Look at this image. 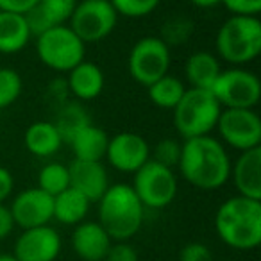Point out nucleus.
<instances>
[{"instance_id":"obj_20","label":"nucleus","mask_w":261,"mask_h":261,"mask_svg":"<svg viewBox=\"0 0 261 261\" xmlns=\"http://www.w3.org/2000/svg\"><path fill=\"white\" fill-rule=\"evenodd\" d=\"M222 66L220 61L211 52H193L185 65V75L190 83V88H199V90H211L217 77L220 75Z\"/></svg>"},{"instance_id":"obj_22","label":"nucleus","mask_w":261,"mask_h":261,"mask_svg":"<svg viewBox=\"0 0 261 261\" xmlns=\"http://www.w3.org/2000/svg\"><path fill=\"white\" fill-rule=\"evenodd\" d=\"M23 143L33 156L48 158L54 156L61 149L63 140L54 122H34L27 127L23 135Z\"/></svg>"},{"instance_id":"obj_25","label":"nucleus","mask_w":261,"mask_h":261,"mask_svg":"<svg viewBox=\"0 0 261 261\" xmlns=\"http://www.w3.org/2000/svg\"><path fill=\"white\" fill-rule=\"evenodd\" d=\"M147 91H149V97L154 106L161 109H174L185 95L186 86L179 77L167 73L161 79H158L156 83L147 86Z\"/></svg>"},{"instance_id":"obj_7","label":"nucleus","mask_w":261,"mask_h":261,"mask_svg":"<svg viewBox=\"0 0 261 261\" xmlns=\"http://www.w3.org/2000/svg\"><path fill=\"white\" fill-rule=\"evenodd\" d=\"M210 91L222 109H254L261 98V83L252 72L232 66L222 70Z\"/></svg>"},{"instance_id":"obj_16","label":"nucleus","mask_w":261,"mask_h":261,"mask_svg":"<svg viewBox=\"0 0 261 261\" xmlns=\"http://www.w3.org/2000/svg\"><path fill=\"white\" fill-rule=\"evenodd\" d=\"M79 0H38V4L25 13V22L33 36H40L52 27L65 25L72 16Z\"/></svg>"},{"instance_id":"obj_23","label":"nucleus","mask_w":261,"mask_h":261,"mask_svg":"<svg viewBox=\"0 0 261 261\" xmlns=\"http://www.w3.org/2000/svg\"><path fill=\"white\" fill-rule=\"evenodd\" d=\"M108 142L109 136L104 129L93 125H86L84 129H81L75 136L72 138V142L68 143L72 147L75 160L81 161H102L106 158V150H108Z\"/></svg>"},{"instance_id":"obj_37","label":"nucleus","mask_w":261,"mask_h":261,"mask_svg":"<svg viewBox=\"0 0 261 261\" xmlns=\"http://www.w3.org/2000/svg\"><path fill=\"white\" fill-rule=\"evenodd\" d=\"M15 229V222H13L11 211L6 207L4 204H0V240L8 238Z\"/></svg>"},{"instance_id":"obj_28","label":"nucleus","mask_w":261,"mask_h":261,"mask_svg":"<svg viewBox=\"0 0 261 261\" xmlns=\"http://www.w3.org/2000/svg\"><path fill=\"white\" fill-rule=\"evenodd\" d=\"M22 77L13 68H0V109L15 104L22 95Z\"/></svg>"},{"instance_id":"obj_9","label":"nucleus","mask_w":261,"mask_h":261,"mask_svg":"<svg viewBox=\"0 0 261 261\" xmlns=\"http://www.w3.org/2000/svg\"><path fill=\"white\" fill-rule=\"evenodd\" d=\"M127 68L130 77L142 86H150L168 73L170 47L160 36L140 38L129 52Z\"/></svg>"},{"instance_id":"obj_31","label":"nucleus","mask_w":261,"mask_h":261,"mask_svg":"<svg viewBox=\"0 0 261 261\" xmlns=\"http://www.w3.org/2000/svg\"><path fill=\"white\" fill-rule=\"evenodd\" d=\"M192 22H188V20H185V18H172L170 22L165 25V33H163V36H161V40L165 41V43L170 47V45H181L182 41V38H181V31L182 33H186V34H192Z\"/></svg>"},{"instance_id":"obj_39","label":"nucleus","mask_w":261,"mask_h":261,"mask_svg":"<svg viewBox=\"0 0 261 261\" xmlns=\"http://www.w3.org/2000/svg\"><path fill=\"white\" fill-rule=\"evenodd\" d=\"M0 261H18L13 254H0Z\"/></svg>"},{"instance_id":"obj_3","label":"nucleus","mask_w":261,"mask_h":261,"mask_svg":"<svg viewBox=\"0 0 261 261\" xmlns=\"http://www.w3.org/2000/svg\"><path fill=\"white\" fill-rule=\"evenodd\" d=\"M145 207L130 185H113L98 200V224L115 242H127L142 229Z\"/></svg>"},{"instance_id":"obj_36","label":"nucleus","mask_w":261,"mask_h":261,"mask_svg":"<svg viewBox=\"0 0 261 261\" xmlns=\"http://www.w3.org/2000/svg\"><path fill=\"white\" fill-rule=\"evenodd\" d=\"M13 186H15V179H13L11 172L0 167V204H4V200L11 195Z\"/></svg>"},{"instance_id":"obj_6","label":"nucleus","mask_w":261,"mask_h":261,"mask_svg":"<svg viewBox=\"0 0 261 261\" xmlns=\"http://www.w3.org/2000/svg\"><path fill=\"white\" fill-rule=\"evenodd\" d=\"M36 52L45 66L68 73L84 61L86 45L68 25H58L36 36Z\"/></svg>"},{"instance_id":"obj_40","label":"nucleus","mask_w":261,"mask_h":261,"mask_svg":"<svg viewBox=\"0 0 261 261\" xmlns=\"http://www.w3.org/2000/svg\"><path fill=\"white\" fill-rule=\"evenodd\" d=\"M225 261H229V259H225Z\"/></svg>"},{"instance_id":"obj_26","label":"nucleus","mask_w":261,"mask_h":261,"mask_svg":"<svg viewBox=\"0 0 261 261\" xmlns=\"http://www.w3.org/2000/svg\"><path fill=\"white\" fill-rule=\"evenodd\" d=\"M90 123H91V118L86 113V109L81 104H77V102H70V104H65L59 109L54 125L58 127L63 143H70L73 136H75L81 129L90 125Z\"/></svg>"},{"instance_id":"obj_4","label":"nucleus","mask_w":261,"mask_h":261,"mask_svg":"<svg viewBox=\"0 0 261 261\" xmlns=\"http://www.w3.org/2000/svg\"><path fill=\"white\" fill-rule=\"evenodd\" d=\"M217 52L232 66L254 61L261 52V22L257 16L231 15L217 33Z\"/></svg>"},{"instance_id":"obj_11","label":"nucleus","mask_w":261,"mask_h":261,"mask_svg":"<svg viewBox=\"0 0 261 261\" xmlns=\"http://www.w3.org/2000/svg\"><path fill=\"white\" fill-rule=\"evenodd\" d=\"M217 129L222 142L240 152L261 147V118L254 109H222Z\"/></svg>"},{"instance_id":"obj_18","label":"nucleus","mask_w":261,"mask_h":261,"mask_svg":"<svg viewBox=\"0 0 261 261\" xmlns=\"http://www.w3.org/2000/svg\"><path fill=\"white\" fill-rule=\"evenodd\" d=\"M231 175L238 195L261 200V147L243 150L231 165Z\"/></svg>"},{"instance_id":"obj_34","label":"nucleus","mask_w":261,"mask_h":261,"mask_svg":"<svg viewBox=\"0 0 261 261\" xmlns=\"http://www.w3.org/2000/svg\"><path fill=\"white\" fill-rule=\"evenodd\" d=\"M104 261H138V252L130 243L115 242L109 247Z\"/></svg>"},{"instance_id":"obj_2","label":"nucleus","mask_w":261,"mask_h":261,"mask_svg":"<svg viewBox=\"0 0 261 261\" xmlns=\"http://www.w3.org/2000/svg\"><path fill=\"white\" fill-rule=\"evenodd\" d=\"M215 229L225 245L252 250L261 243V200L236 195L220 204L215 215Z\"/></svg>"},{"instance_id":"obj_14","label":"nucleus","mask_w":261,"mask_h":261,"mask_svg":"<svg viewBox=\"0 0 261 261\" xmlns=\"http://www.w3.org/2000/svg\"><path fill=\"white\" fill-rule=\"evenodd\" d=\"M61 252V236L50 225L23 229L13 256L18 261H56Z\"/></svg>"},{"instance_id":"obj_8","label":"nucleus","mask_w":261,"mask_h":261,"mask_svg":"<svg viewBox=\"0 0 261 261\" xmlns=\"http://www.w3.org/2000/svg\"><path fill=\"white\" fill-rule=\"evenodd\" d=\"M130 186L145 210H163L170 206L177 195V177L174 170L154 160H149L135 172V182Z\"/></svg>"},{"instance_id":"obj_12","label":"nucleus","mask_w":261,"mask_h":261,"mask_svg":"<svg viewBox=\"0 0 261 261\" xmlns=\"http://www.w3.org/2000/svg\"><path fill=\"white\" fill-rule=\"evenodd\" d=\"M9 211L15 225L22 227V231L48 225V222L54 218V197L45 193L38 186L27 188L15 197Z\"/></svg>"},{"instance_id":"obj_19","label":"nucleus","mask_w":261,"mask_h":261,"mask_svg":"<svg viewBox=\"0 0 261 261\" xmlns=\"http://www.w3.org/2000/svg\"><path fill=\"white\" fill-rule=\"evenodd\" d=\"M104 72L91 61H81L68 72L66 86L68 91L79 100H93L104 91Z\"/></svg>"},{"instance_id":"obj_21","label":"nucleus","mask_w":261,"mask_h":261,"mask_svg":"<svg viewBox=\"0 0 261 261\" xmlns=\"http://www.w3.org/2000/svg\"><path fill=\"white\" fill-rule=\"evenodd\" d=\"M31 34L25 16L18 13L0 11V52L2 54H16L29 45Z\"/></svg>"},{"instance_id":"obj_29","label":"nucleus","mask_w":261,"mask_h":261,"mask_svg":"<svg viewBox=\"0 0 261 261\" xmlns=\"http://www.w3.org/2000/svg\"><path fill=\"white\" fill-rule=\"evenodd\" d=\"M115 8L118 16H127V18H143L156 11L161 0H109Z\"/></svg>"},{"instance_id":"obj_32","label":"nucleus","mask_w":261,"mask_h":261,"mask_svg":"<svg viewBox=\"0 0 261 261\" xmlns=\"http://www.w3.org/2000/svg\"><path fill=\"white\" fill-rule=\"evenodd\" d=\"M220 4H224L232 15L257 16L261 11V0H220Z\"/></svg>"},{"instance_id":"obj_15","label":"nucleus","mask_w":261,"mask_h":261,"mask_svg":"<svg viewBox=\"0 0 261 261\" xmlns=\"http://www.w3.org/2000/svg\"><path fill=\"white\" fill-rule=\"evenodd\" d=\"M70 188L83 193L90 202H98L109 188V177L102 161L73 160L68 165Z\"/></svg>"},{"instance_id":"obj_17","label":"nucleus","mask_w":261,"mask_h":261,"mask_svg":"<svg viewBox=\"0 0 261 261\" xmlns=\"http://www.w3.org/2000/svg\"><path fill=\"white\" fill-rule=\"evenodd\" d=\"M111 243L98 222H81L72 234V249L83 261H104Z\"/></svg>"},{"instance_id":"obj_13","label":"nucleus","mask_w":261,"mask_h":261,"mask_svg":"<svg viewBox=\"0 0 261 261\" xmlns=\"http://www.w3.org/2000/svg\"><path fill=\"white\" fill-rule=\"evenodd\" d=\"M109 165L123 174H135L150 160V147L136 133H118L108 142L106 150Z\"/></svg>"},{"instance_id":"obj_35","label":"nucleus","mask_w":261,"mask_h":261,"mask_svg":"<svg viewBox=\"0 0 261 261\" xmlns=\"http://www.w3.org/2000/svg\"><path fill=\"white\" fill-rule=\"evenodd\" d=\"M38 4V0H0V11L18 13L25 15L29 9H33Z\"/></svg>"},{"instance_id":"obj_27","label":"nucleus","mask_w":261,"mask_h":261,"mask_svg":"<svg viewBox=\"0 0 261 261\" xmlns=\"http://www.w3.org/2000/svg\"><path fill=\"white\" fill-rule=\"evenodd\" d=\"M38 188L43 190L50 197H56L61 192H65L66 188H70L68 167L56 163V161L47 163L38 174Z\"/></svg>"},{"instance_id":"obj_30","label":"nucleus","mask_w":261,"mask_h":261,"mask_svg":"<svg viewBox=\"0 0 261 261\" xmlns=\"http://www.w3.org/2000/svg\"><path fill=\"white\" fill-rule=\"evenodd\" d=\"M181 150H182V143H179L174 138H165L156 143L154 152L150 154V160H154L156 163L174 170V167H177L179 160H181Z\"/></svg>"},{"instance_id":"obj_33","label":"nucleus","mask_w":261,"mask_h":261,"mask_svg":"<svg viewBox=\"0 0 261 261\" xmlns=\"http://www.w3.org/2000/svg\"><path fill=\"white\" fill-rule=\"evenodd\" d=\"M179 261H215L210 247L200 242L186 243L179 254Z\"/></svg>"},{"instance_id":"obj_1","label":"nucleus","mask_w":261,"mask_h":261,"mask_svg":"<svg viewBox=\"0 0 261 261\" xmlns=\"http://www.w3.org/2000/svg\"><path fill=\"white\" fill-rule=\"evenodd\" d=\"M182 177L199 190H218L231 177V158L213 136L185 140L179 160Z\"/></svg>"},{"instance_id":"obj_38","label":"nucleus","mask_w":261,"mask_h":261,"mask_svg":"<svg viewBox=\"0 0 261 261\" xmlns=\"http://www.w3.org/2000/svg\"><path fill=\"white\" fill-rule=\"evenodd\" d=\"M188 2L200 9H211V8H215V6L220 4V0H188Z\"/></svg>"},{"instance_id":"obj_24","label":"nucleus","mask_w":261,"mask_h":261,"mask_svg":"<svg viewBox=\"0 0 261 261\" xmlns=\"http://www.w3.org/2000/svg\"><path fill=\"white\" fill-rule=\"evenodd\" d=\"M90 200L73 188H66L54 197V218L65 225H77L84 222L90 211Z\"/></svg>"},{"instance_id":"obj_5","label":"nucleus","mask_w":261,"mask_h":261,"mask_svg":"<svg viewBox=\"0 0 261 261\" xmlns=\"http://www.w3.org/2000/svg\"><path fill=\"white\" fill-rule=\"evenodd\" d=\"M174 123L182 140L207 136L217 129L222 106L210 90L186 88L185 95L174 109Z\"/></svg>"},{"instance_id":"obj_10","label":"nucleus","mask_w":261,"mask_h":261,"mask_svg":"<svg viewBox=\"0 0 261 261\" xmlns=\"http://www.w3.org/2000/svg\"><path fill=\"white\" fill-rule=\"evenodd\" d=\"M68 22L70 29L86 45L108 38L115 31L118 15L109 0H81Z\"/></svg>"}]
</instances>
